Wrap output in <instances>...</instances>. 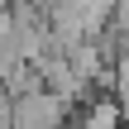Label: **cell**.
Here are the masks:
<instances>
[{"label":"cell","instance_id":"cell-3","mask_svg":"<svg viewBox=\"0 0 129 129\" xmlns=\"http://www.w3.org/2000/svg\"><path fill=\"white\" fill-rule=\"evenodd\" d=\"M14 124V96H10V86L0 81V129H10Z\"/></svg>","mask_w":129,"mask_h":129},{"label":"cell","instance_id":"cell-1","mask_svg":"<svg viewBox=\"0 0 129 129\" xmlns=\"http://www.w3.org/2000/svg\"><path fill=\"white\" fill-rule=\"evenodd\" d=\"M67 115H72V105L57 91L38 86V91L14 96V124L10 129H67Z\"/></svg>","mask_w":129,"mask_h":129},{"label":"cell","instance_id":"cell-2","mask_svg":"<svg viewBox=\"0 0 129 129\" xmlns=\"http://www.w3.org/2000/svg\"><path fill=\"white\" fill-rule=\"evenodd\" d=\"M120 124H124L120 101H86L81 120H77V129H120Z\"/></svg>","mask_w":129,"mask_h":129}]
</instances>
